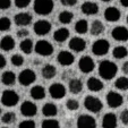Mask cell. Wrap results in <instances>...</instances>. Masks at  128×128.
Masks as SVG:
<instances>
[{
	"mask_svg": "<svg viewBox=\"0 0 128 128\" xmlns=\"http://www.w3.org/2000/svg\"><path fill=\"white\" fill-rule=\"evenodd\" d=\"M118 72V66L110 60H103L99 65V75L106 80H110L116 77Z\"/></svg>",
	"mask_w": 128,
	"mask_h": 128,
	"instance_id": "1",
	"label": "cell"
},
{
	"mask_svg": "<svg viewBox=\"0 0 128 128\" xmlns=\"http://www.w3.org/2000/svg\"><path fill=\"white\" fill-rule=\"evenodd\" d=\"M54 7L53 0H34L33 9L40 16H46L50 15Z\"/></svg>",
	"mask_w": 128,
	"mask_h": 128,
	"instance_id": "2",
	"label": "cell"
},
{
	"mask_svg": "<svg viewBox=\"0 0 128 128\" xmlns=\"http://www.w3.org/2000/svg\"><path fill=\"white\" fill-rule=\"evenodd\" d=\"M84 106L90 112L98 114L103 109V103L99 98L93 96V95H87L84 99Z\"/></svg>",
	"mask_w": 128,
	"mask_h": 128,
	"instance_id": "3",
	"label": "cell"
},
{
	"mask_svg": "<svg viewBox=\"0 0 128 128\" xmlns=\"http://www.w3.org/2000/svg\"><path fill=\"white\" fill-rule=\"evenodd\" d=\"M110 50V43L106 39H99L92 44V53L94 56H106Z\"/></svg>",
	"mask_w": 128,
	"mask_h": 128,
	"instance_id": "4",
	"label": "cell"
},
{
	"mask_svg": "<svg viewBox=\"0 0 128 128\" xmlns=\"http://www.w3.org/2000/svg\"><path fill=\"white\" fill-rule=\"evenodd\" d=\"M20 101V95L14 90H6L1 94V103L5 106H15Z\"/></svg>",
	"mask_w": 128,
	"mask_h": 128,
	"instance_id": "5",
	"label": "cell"
},
{
	"mask_svg": "<svg viewBox=\"0 0 128 128\" xmlns=\"http://www.w3.org/2000/svg\"><path fill=\"white\" fill-rule=\"evenodd\" d=\"M34 50L38 54L42 57H49L53 53V46L46 40H40L36 42V44L34 46Z\"/></svg>",
	"mask_w": 128,
	"mask_h": 128,
	"instance_id": "6",
	"label": "cell"
},
{
	"mask_svg": "<svg viewBox=\"0 0 128 128\" xmlns=\"http://www.w3.org/2000/svg\"><path fill=\"white\" fill-rule=\"evenodd\" d=\"M36 80V74L34 70L26 68V69L22 70L18 75V82L22 86H28V85L33 84Z\"/></svg>",
	"mask_w": 128,
	"mask_h": 128,
	"instance_id": "7",
	"label": "cell"
},
{
	"mask_svg": "<svg viewBox=\"0 0 128 128\" xmlns=\"http://www.w3.org/2000/svg\"><path fill=\"white\" fill-rule=\"evenodd\" d=\"M51 23L46 20H36L33 25V31L36 35H40V36H43L46 35V34L50 33L51 31Z\"/></svg>",
	"mask_w": 128,
	"mask_h": 128,
	"instance_id": "8",
	"label": "cell"
},
{
	"mask_svg": "<svg viewBox=\"0 0 128 128\" xmlns=\"http://www.w3.org/2000/svg\"><path fill=\"white\" fill-rule=\"evenodd\" d=\"M106 104L112 109L119 108V106H121L124 103L122 95H121L120 93L116 92V91H110V92L106 95Z\"/></svg>",
	"mask_w": 128,
	"mask_h": 128,
	"instance_id": "9",
	"label": "cell"
},
{
	"mask_svg": "<svg viewBox=\"0 0 128 128\" xmlns=\"http://www.w3.org/2000/svg\"><path fill=\"white\" fill-rule=\"evenodd\" d=\"M66 93H67L66 87L61 83H53L49 87V94L54 100H61L66 96Z\"/></svg>",
	"mask_w": 128,
	"mask_h": 128,
	"instance_id": "10",
	"label": "cell"
},
{
	"mask_svg": "<svg viewBox=\"0 0 128 128\" xmlns=\"http://www.w3.org/2000/svg\"><path fill=\"white\" fill-rule=\"evenodd\" d=\"M78 68H80V70L82 72L88 74V72H92L94 70L95 62L93 60V58H91L90 56H83L78 60Z\"/></svg>",
	"mask_w": 128,
	"mask_h": 128,
	"instance_id": "11",
	"label": "cell"
},
{
	"mask_svg": "<svg viewBox=\"0 0 128 128\" xmlns=\"http://www.w3.org/2000/svg\"><path fill=\"white\" fill-rule=\"evenodd\" d=\"M77 128H96V120L90 114H80L76 121Z\"/></svg>",
	"mask_w": 128,
	"mask_h": 128,
	"instance_id": "12",
	"label": "cell"
},
{
	"mask_svg": "<svg viewBox=\"0 0 128 128\" xmlns=\"http://www.w3.org/2000/svg\"><path fill=\"white\" fill-rule=\"evenodd\" d=\"M57 61H58L59 65L64 66V67H68V66L74 64V61H75V56H74L70 51L62 50L58 53V56H57Z\"/></svg>",
	"mask_w": 128,
	"mask_h": 128,
	"instance_id": "13",
	"label": "cell"
},
{
	"mask_svg": "<svg viewBox=\"0 0 128 128\" xmlns=\"http://www.w3.org/2000/svg\"><path fill=\"white\" fill-rule=\"evenodd\" d=\"M86 41L80 36H74L72 39L69 40V43H68L69 49L74 52H82L86 49Z\"/></svg>",
	"mask_w": 128,
	"mask_h": 128,
	"instance_id": "14",
	"label": "cell"
},
{
	"mask_svg": "<svg viewBox=\"0 0 128 128\" xmlns=\"http://www.w3.org/2000/svg\"><path fill=\"white\" fill-rule=\"evenodd\" d=\"M20 114L24 117H34L38 114V106L32 101H24L20 104Z\"/></svg>",
	"mask_w": 128,
	"mask_h": 128,
	"instance_id": "15",
	"label": "cell"
},
{
	"mask_svg": "<svg viewBox=\"0 0 128 128\" xmlns=\"http://www.w3.org/2000/svg\"><path fill=\"white\" fill-rule=\"evenodd\" d=\"M111 36L116 41L126 42L128 40V28L122 26V25L114 27V30L111 31Z\"/></svg>",
	"mask_w": 128,
	"mask_h": 128,
	"instance_id": "16",
	"label": "cell"
},
{
	"mask_svg": "<svg viewBox=\"0 0 128 128\" xmlns=\"http://www.w3.org/2000/svg\"><path fill=\"white\" fill-rule=\"evenodd\" d=\"M103 16H104V18H106V22L114 23V22H118V20H120L121 12H120V10H119L117 7H114V6H111V7L106 8Z\"/></svg>",
	"mask_w": 128,
	"mask_h": 128,
	"instance_id": "17",
	"label": "cell"
},
{
	"mask_svg": "<svg viewBox=\"0 0 128 128\" xmlns=\"http://www.w3.org/2000/svg\"><path fill=\"white\" fill-rule=\"evenodd\" d=\"M33 20V17L30 12H18V14L15 15L14 17V22L17 26H20V27H24L30 25Z\"/></svg>",
	"mask_w": 128,
	"mask_h": 128,
	"instance_id": "18",
	"label": "cell"
},
{
	"mask_svg": "<svg viewBox=\"0 0 128 128\" xmlns=\"http://www.w3.org/2000/svg\"><path fill=\"white\" fill-rule=\"evenodd\" d=\"M118 124V118L114 112H108L102 118V127L103 128H116Z\"/></svg>",
	"mask_w": 128,
	"mask_h": 128,
	"instance_id": "19",
	"label": "cell"
},
{
	"mask_svg": "<svg viewBox=\"0 0 128 128\" xmlns=\"http://www.w3.org/2000/svg\"><path fill=\"white\" fill-rule=\"evenodd\" d=\"M82 12L87 16H92V15H96L99 12V6L98 4L93 2V1H85L80 7Z\"/></svg>",
	"mask_w": 128,
	"mask_h": 128,
	"instance_id": "20",
	"label": "cell"
},
{
	"mask_svg": "<svg viewBox=\"0 0 128 128\" xmlns=\"http://www.w3.org/2000/svg\"><path fill=\"white\" fill-rule=\"evenodd\" d=\"M87 88L91 92H100L102 91L104 87V84L101 80H99L98 77H90L87 80Z\"/></svg>",
	"mask_w": 128,
	"mask_h": 128,
	"instance_id": "21",
	"label": "cell"
},
{
	"mask_svg": "<svg viewBox=\"0 0 128 128\" xmlns=\"http://www.w3.org/2000/svg\"><path fill=\"white\" fill-rule=\"evenodd\" d=\"M15 46H16L15 39L10 35H6L0 40V49L4 51H12Z\"/></svg>",
	"mask_w": 128,
	"mask_h": 128,
	"instance_id": "22",
	"label": "cell"
},
{
	"mask_svg": "<svg viewBox=\"0 0 128 128\" xmlns=\"http://www.w3.org/2000/svg\"><path fill=\"white\" fill-rule=\"evenodd\" d=\"M30 95H31L32 99L38 100V101L43 100L46 98V88L41 85H34L30 91Z\"/></svg>",
	"mask_w": 128,
	"mask_h": 128,
	"instance_id": "23",
	"label": "cell"
},
{
	"mask_svg": "<svg viewBox=\"0 0 128 128\" xmlns=\"http://www.w3.org/2000/svg\"><path fill=\"white\" fill-rule=\"evenodd\" d=\"M68 88L72 94H80L83 91V82L80 78H70L68 83Z\"/></svg>",
	"mask_w": 128,
	"mask_h": 128,
	"instance_id": "24",
	"label": "cell"
},
{
	"mask_svg": "<svg viewBox=\"0 0 128 128\" xmlns=\"http://www.w3.org/2000/svg\"><path fill=\"white\" fill-rule=\"evenodd\" d=\"M70 33L69 30L66 28V27H61V28H58L54 33H53V40L58 43H62L66 40H68Z\"/></svg>",
	"mask_w": 128,
	"mask_h": 128,
	"instance_id": "25",
	"label": "cell"
},
{
	"mask_svg": "<svg viewBox=\"0 0 128 128\" xmlns=\"http://www.w3.org/2000/svg\"><path fill=\"white\" fill-rule=\"evenodd\" d=\"M42 114H43V116L48 117V118L56 117L57 114H58V108L54 103L48 102V103L43 104V106H42Z\"/></svg>",
	"mask_w": 128,
	"mask_h": 128,
	"instance_id": "26",
	"label": "cell"
},
{
	"mask_svg": "<svg viewBox=\"0 0 128 128\" xmlns=\"http://www.w3.org/2000/svg\"><path fill=\"white\" fill-rule=\"evenodd\" d=\"M16 78L17 77L14 72L7 70V72H2V75H1V82H2V84L6 85V86H12V85H15V83H16Z\"/></svg>",
	"mask_w": 128,
	"mask_h": 128,
	"instance_id": "27",
	"label": "cell"
},
{
	"mask_svg": "<svg viewBox=\"0 0 128 128\" xmlns=\"http://www.w3.org/2000/svg\"><path fill=\"white\" fill-rule=\"evenodd\" d=\"M41 74H42V77L43 78H46V80H51V78H53L54 76H56L57 68L53 65H51V64L44 65L43 67H42Z\"/></svg>",
	"mask_w": 128,
	"mask_h": 128,
	"instance_id": "28",
	"label": "cell"
},
{
	"mask_svg": "<svg viewBox=\"0 0 128 128\" xmlns=\"http://www.w3.org/2000/svg\"><path fill=\"white\" fill-rule=\"evenodd\" d=\"M90 31H91V34L94 36H99L101 34H103V32H104L103 23L99 20H93L92 24H91V27H90Z\"/></svg>",
	"mask_w": 128,
	"mask_h": 128,
	"instance_id": "29",
	"label": "cell"
},
{
	"mask_svg": "<svg viewBox=\"0 0 128 128\" xmlns=\"http://www.w3.org/2000/svg\"><path fill=\"white\" fill-rule=\"evenodd\" d=\"M20 50H22L23 53L30 54V53H32V51L34 50V43L31 39L26 38V39L22 40V42L20 43Z\"/></svg>",
	"mask_w": 128,
	"mask_h": 128,
	"instance_id": "30",
	"label": "cell"
},
{
	"mask_svg": "<svg viewBox=\"0 0 128 128\" xmlns=\"http://www.w3.org/2000/svg\"><path fill=\"white\" fill-rule=\"evenodd\" d=\"M88 30H90L88 22H87L86 20H77V22H76V24H75L76 33L83 35V34H86L87 32H88Z\"/></svg>",
	"mask_w": 128,
	"mask_h": 128,
	"instance_id": "31",
	"label": "cell"
},
{
	"mask_svg": "<svg viewBox=\"0 0 128 128\" xmlns=\"http://www.w3.org/2000/svg\"><path fill=\"white\" fill-rule=\"evenodd\" d=\"M112 56L116 59H124L128 56V50L126 46H118L112 50Z\"/></svg>",
	"mask_w": 128,
	"mask_h": 128,
	"instance_id": "32",
	"label": "cell"
},
{
	"mask_svg": "<svg viewBox=\"0 0 128 128\" xmlns=\"http://www.w3.org/2000/svg\"><path fill=\"white\" fill-rule=\"evenodd\" d=\"M58 18L61 24L67 25V24L72 23V18H74V14H72V12H69V10H64V12H61L60 14H59Z\"/></svg>",
	"mask_w": 128,
	"mask_h": 128,
	"instance_id": "33",
	"label": "cell"
},
{
	"mask_svg": "<svg viewBox=\"0 0 128 128\" xmlns=\"http://www.w3.org/2000/svg\"><path fill=\"white\" fill-rule=\"evenodd\" d=\"M114 87L118 88L119 91H127L128 90V77L126 76H121L118 77L114 82Z\"/></svg>",
	"mask_w": 128,
	"mask_h": 128,
	"instance_id": "34",
	"label": "cell"
},
{
	"mask_svg": "<svg viewBox=\"0 0 128 128\" xmlns=\"http://www.w3.org/2000/svg\"><path fill=\"white\" fill-rule=\"evenodd\" d=\"M1 121H2L4 124H7V125L14 124L15 121H16V114H15V112L8 111V112H6V114H4L2 117H1Z\"/></svg>",
	"mask_w": 128,
	"mask_h": 128,
	"instance_id": "35",
	"label": "cell"
},
{
	"mask_svg": "<svg viewBox=\"0 0 128 128\" xmlns=\"http://www.w3.org/2000/svg\"><path fill=\"white\" fill-rule=\"evenodd\" d=\"M41 128H60V124L56 119H46L42 121Z\"/></svg>",
	"mask_w": 128,
	"mask_h": 128,
	"instance_id": "36",
	"label": "cell"
},
{
	"mask_svg": "<svg viewBox=\"0 0 128 128\" xmlns=\"http://www.w3.org/2000/svg\"><path fill=\"white\" fill-rule=\"evenodd\" d=\"M12 27V20L8 17H1L0 18V32L9 31Z\"/></svg>",
	"mask_w": 128,
	"mask_h": 128,
	"instance_id": "37",
	"label": "cell"
},
{
	"mask_svg": "<svg viewBox=\"0 0 128 128\" xmlns=\"http://www.w3.org/2000/svg\"><path fill=\"white\" fill-rule=\"evenodd\" d=\"M10 62H12L15 67H20V66H23V64H24V57H23L22 54H18V53L12 54V58H10Z\"/></svg>",
	"mask_w": 128,
	"mask_h": 128,
	"instance_id": "38",
	"label": "cell"
},
{
	"mask_svg": "<svg viewBox=\"0 0 128 128\" xmlns=\"http://www.w3.org/2000/svg\"><path fill=\"white\" fill-rule=\"evenodd\" d=\"M66 108L70 111H76L80 109V102L76 99H68L66 102Z\"/></svg>",
	"mask_w": 128,
	"mask_h": 128,
	"instance_id": "39",
	"label": "cell"
},
{
	"mask_svg": "<svg viewBox=\"0 0 128 128\" xmlns=\"http://www.w3.org/2000/svg\"><path fill=\"white\" fill-rule=\"evenodd\" d=\"M18 128H36V125L33 120H31V119H26V120L20 121Z\"/></svg>",
	"mask_w": 128,
	"mask_h": 128,
	"instance_id": "40",
	"label": "cell"
},
{
	"mask_svg": "<svg viewBox=\"0 0 128 128\" xmlns=\"http://www.w3.org/2000/svg\"><path fill=\"white\" fill-rule=\"evenodd\" d=\"M16 35L20 38V39H26L27 36L30 35V32L27 28H25V27H20L18 31L16 32Z\"/></svg>",
	"mask_w": 128,
	"mask_h": 128,
	"instance_id": "41",
	"label": "cell"
},
{
	"mask_svg": "<svg viewBox=\"0 0 128 128\" xmlns=\"http://www.w3.org/2000/svg\"><path fill=\"white\" fill-rule=\"evenodd\" d=\"M32 0H14L15 6L17 8H26L31 4Z\"/></svg>",
	"mask_w": 128,
	"mask_h": 128,
	"instance_id": "42",
	"label": "cell"
},
{
	"mask_svg": "<svg viewBox=\"0 0 128 128\" xmlns=\"http://www.w3.org/2000/svg\"><path fill=\"white\" fill-rule=\"evenodd\" d=\"M12 0H0V10H6L10 8Z\"/></svg>",
	"mask_w": 128,
	"mask_h": 128,
	"instance_id": "43",
	"label": "cell"
},
{
	"mask_svg": "<svg viewBox=\"0 0 128 128\" xmlns=\"http://www.w3.org/2000/svg\"><path fill=\"white\" fill-rule=\"evenodd\" d=\"M120 120L125 126H128V110H124L120 114Z\"/></svg>",
	"mask_w": 128,
	"mask_h": 128,
	"instance_id": "44",
	"label": "cell"
},
{
	"mask_svg": "<svg viewBox=\"0 0 128 128\" xmlns=\"http://www.w3.org/2000/svg\"><path fill=\"white\" fill-rule=\"evenodd\" d=\"M78 0H60L61 5L66 6V7H72V6H75L77 4Z\"/></svg>",
	"mask_w": 128,
	"mask_h": 128,
	"instance_id": "45",
	"label": "cell"
},
{
	"mask_svg": "<svg viewBox=\"0 0 128 128\" xmlns=\"http://www.w3.org/2000/svg\"><path fill=\"white\" fill-rule=\"evenodd\" d=\"M6 65H7V59L5 58V56H4V54H1V53H0V69L5 68Z\"/></svg>",
	"mask_w": 128,
	"mask_h": 128,
	"instance_id": "46",
	"label": "cell"
},
{
	"mask_svg": "<svg viewBox=\"0 0 128 128\" xmlns=\"http://www.w3.org/2000/svg\"><path fill=\"white\" fill-rule=\"evenodd\" d=\"M122 72H124V74L128 75V60L124 62V65H122Z\"/></svg>",
	"mask_w": 128,
	"mask_h": 128,
	"instance_id": "47",
	"label": "cell"
},
{
	"mask_svg": "<svg viewBox=\"0 0 128 128\" xmlns=\"http://www.w3.org/2000/svg\"><path fill=\"white\" fill-rule=\"evenodd\" d=\"M121 4V6H124V7L128 8V0H119Z\"/></svg>",
	"mask_w": 128,
	"mask_h": 128,
	"instance_id": "48",
	"label": "cell"
},
{
	"mask_svg": "<svg viewBox=\"0 0 128 128\" xmlns=\"http://www.w3.org/2000/svg\"><path fill=\"white\" fill-rule=\"evenodd\" d=\"M103 2H110V1H112V0H102Z\"/></svg>",
	"mask_w": 128,
	"mask_h": 128,
	"instance_id": "49",
	"label": "cell"
},
{
	"mask_svg": "<svg viewBox=\"0 0 128 128\" xmlns=\"http://www.w3.org/2000/svg\"><path fill=\"white\" fill-rule=\"evenodd\" d=\"M127 20V24H128V15H127V20Z\"/></svg>",
	"mask_w": 128,
	"mask_h": 128,
	"instance_id": "50",
	"label": "cell"
},
{
	"mask_svg": "<svg viewBox=\"0 0 128 128\" xmlns=\"http://www.w3.org/2000/svg\"><path fill=\"white\" fill-rule=\"evenodd\" d=\"M0 114H1V108H0Z\"/></svg>",
	"mask_w": 128,
	"mask_h": 128,
	"instance_id": "51",
	"label": "cell"
},
{
	"mask_svg": "<svg viewBox=\"0 0 128 128\" xmlns=\"http://www.w3.org/2000/svg\"><path fill=\"white\" fill-rule=\"evenodd\" d=\"M2 128H8V127H2Z\"/></svg>",
	"mask_w": 128,
	"mask_h": 128,
	"instance_id": "52",
	"label": "cell"
}]
</instances>
